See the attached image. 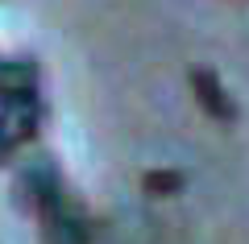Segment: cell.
Returning a JSON list of instances; mask_svg holds the SVG:
<instances>
[{"instance_id": "6da1fadb", "label": "cell", "mask_w": 249, "mask_h": 244, "mask_svg": "<svg viewBox=\"0 0 249 244\" xmlns=\"http://www.w3.org/2000/svg\"><path fill=\"white\" fill-rule=\"evenodd\" d=\"M91 236H96V228H91L79 211H71V203L46 211L42 240H50V244H91Z\"/></svg>"}, {"instance_id": "7a4b0ae2", "label": "cell", "mask_w": 249, "mask_h": 244, "mask_svg": "<svg viewBox=\"0 0 249 244\" xmlns=\"http://www.w3.org/2000/svg\"><path fill=\"white\" fill-rule=\"evenodd\" d=\"M191 87H196L199 108H204L212 120H220V124H232V120H237V104L224 96L220 79H216L212 70H196V75H191Z\"/></svg>"}, {"instance_id": "3957f363", "label": "cell", "mask_w": 249, "mask_h": 244, "mask_svg": "<svg viewBox=\"0 0 249 244\" xmlns=\"http://www.w3.org/2000/svg\"><path fill=\"white\" fill-rule=\"evenodd\" d=\"M178 191H183L178 170H150L145 174V195H178Z\"/></svg>"}, {"instance_id": "277c9868", "label": "cell", "mask_w": 249, "mask_h": 244, "mask_svg": "<svg viewBox=\"0 0 249 244\" xmlns=\"http://www.w3.org/2000/svg\"><path fill=\"white\" fill-rule=\"evenodd\" d=\"M9 153H13V149H9V145H0V162H4V157H9Z\"/></svg>"}]
</instances>
